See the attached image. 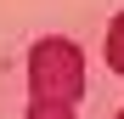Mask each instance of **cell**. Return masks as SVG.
Instances as JSON below:
<instances>
[{"mask_svg":"<svg viewBox=\"0 0 124 119\" xmlns=\"http://www.w3.org/2000/svg\"><path fill=\"white\" fill-rule=\"evenodd\" d=\"M85 91V51L73 40H39L28 51V119H73Z\"/></svg>","mask_w":124,"mask_h":119,"instance_id":"1","label":"cell"},{"mask_svg":"<svg viewBox=\"0 0 124 119\" xmlns=\"http://www.w3.org/2000/svg\"><path fill=\"white\" fill-rule=\"evenodd\" d=\"M107 68H113V74H124V11L107 23Z\"/></svg>","mask_w":124,"mask_h":119,"instance_id":"2","label":"cell"},{"mask_svg":"<svg viewBox=\"0 0 124 119\" xmlns=\"http://www.w3.org/2000/svg\"><path fill=\"white\" fill-rule=\"evenodd\" d=\"M113 119H124V108H118V113H113Z\"/></svg>","mask_w":124,"mask_h":119,"instance_id":"3","label":"cell"}]
</instances>
